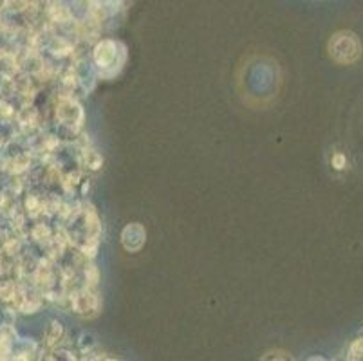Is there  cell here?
Here are the masks:
<instances>
[{"label":"cell","mask_w":363,"mask_h":361,"mask_svg":"<svg viewBox=\"0 0 363 361\" xmlns=\"http://www.w3.org/2000/svg\"><path fill=\"white\" fill-rule=\"evenodd\" d=\"M329 52L338 64H352L362 55V44L354 33H336L329 42Z\"/></svg>","instance_id":"cell-1"},{"label":"cell","mask_w":363,"mask_h":361,"mask_svg":"<svg viewBox=\"0 0 363 361\" xmlns=\"http://www.w3.org/2000/svg\"><path fill=\"white\" fill-rule=\"evenodd\" d=\"M349 357H351V360H363V333L362 336L356 338L354 343H352L351 349H349Z\"/></svg>","instance_id":"cell-2"}]
</instances>
